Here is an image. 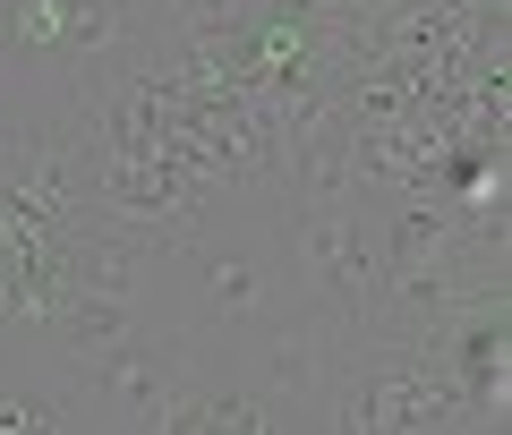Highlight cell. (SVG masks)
Here are the masks:
<instances>
[{
	"label": "cell",
	"mask_w": 512,
	"mask_h": 435,
	"mask_svg": "<svg viewBox=\"0 0 512 435\" xmlns=\"http://www.w3.org/2000/svg\"><path fill=\"white\" fill-rule=\"evenodd\" d=\"M0 435H86V401L52 359L0 350Z\"/></svg>",
	"instance_id": "7"
},
{
	"label": "cell",
	"mask_w": 512,
	"mask_h": 435,
	"mask_svg": "<svg viewBox=\"0 0 512 435\" xmlns=\"http://www.w3.org/2000/svg\"><path fill=\"white\" fill-rule=\"evenodd\" d=\"M350 316H333L325 299H308V290H291L265 325L239 333V376L265 393V410H274V427H325L333 410V384H342V359H350Z\"/></svg>",
	"instance_id": "1"
},
{
	"label": "cell",
	"mask_w": 512,
	"mask_h": 435,
	"mask_svg": "<svg viewBox=\"0 0 512 435\" xmlns=\"http://www.w3.org/2000/svg\"><path fill=\"white\" fill-rule=\"evenodd\" d=\"M154 35L128 0H0V77H69L111 69Z\"/></svg>",
	"instance_id": "2"
},
{
	"label": "cell",
	"mask_w": 512,
	"mask_h": 435,
	"mask_svg": "<svg viewBox=\"0 0 512 435\" xmlns=\"http://www.w3.org/2000/svg\"><path fill=\"white\" fill-rule=\"evenodd\" d=\"M171 256L188 265V316H180V325L197 333V342H222V350H231L248 325H265V316L299 290L291 248H282L274 222L248 231V239H197V231H188Z\"/></svg>",
	"instance_id": "3"
},
{
	"label": "cell",
	"mask_w": 512,
	"mask_h": 435,
	"mask_svg": "<svg viewBox=\"0 0 512 435\" xmlns=\"http://www.w3.org/2000/svg\"><path fill=\"white\" fill-rule=\"evenodd\" d=\"M146 325H154L146 290H77V282H60L52 316L35 333V359H86V350H111V342H128V333H146Z\"/></svg>",
	"instance_id": "6"
},
{
	"label": "cell",
	"mask_w": 512,
	"mask_h": 435,
	"mask_svg": "<svg viewBox=\"0 0 512 435\" xmlns=\"http://www.w3.org/2000/svg\"><path fill=\"white\" fill-rule=\"evenodd\" d=\"M265 205H274V231L291 248L299 290L359 325L376 308V231L359 222V205H291V197H265Z\"/></svg>",
	"instance_id": "5"
},
{
	"label": "cell",
	"mask_w": 512,
	"mask_h": 435,
	"mask_svg": "<svg viewBox=\"0 0 512 435\" xmlns=\"http://www.w3.org/2000/svg\"><path fill=\"white\" fill-rule=\"evenodd\" d=\"M197 333L188 325H163L154 316L146 333H128V342L111 350H86V359H52L60 376H69V393L86 401V427H163L171 393H180V376L197 367Z\"/></svg>",
	"instance_id": "4"
}]
</instances>
